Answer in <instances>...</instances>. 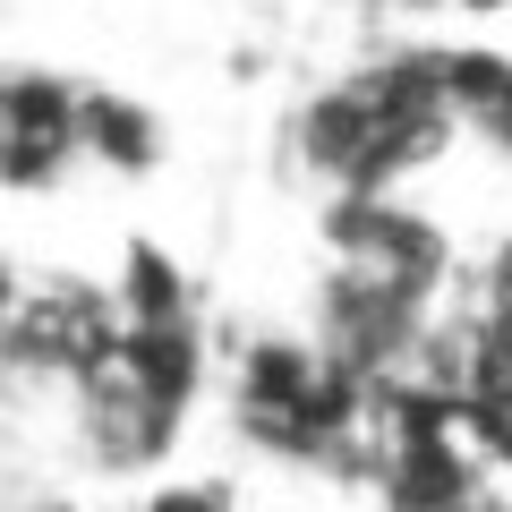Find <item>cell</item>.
<instances>
[{"label":"cell","instance_id":"cell-1","mask_svg":"<svg viewBox=\"0 0 512 512\" xmlns=\"http://www.w3.org/2000/svg\"><path fill=\"white\" fill-rule=\"evenodd\" d=\"M274 146L308 197L410 188L461 146V111L444 94L436 43H376L367 60L316 77L308 94H291Z\"/></svg>","mask_w":512,"mask_h":512},{"label":"cell","instance_id":"cell-2","mask_svg":"<svg viewBox=\"0 0 512 512\" xmlns=\"http://www.w3.org/2000/svg\"><path fill=\"white\" fill-rule=\"evenodd\" d=\"M60 393H69V436L86 453V470H103V478L171 470L197 402L214 393L205 316H188V325H120Z\"/></svg>","mask_w":512,"mask_h":512},{"label":"cell","instance_id":"cell-3","mask_svg":"<svg viewBox=\"0 0 512 512\" xmlns=\"http://www.w3.org/2000/svg\"><path fill=\"white\" fill-rule=\"evenodd\" d=\"M222 419L274 470L367 478V384H350L299 325H248L214 359Z\"/></svg>","mask_w":512,"mask_h":512},{"label":"cell","instance_id":"cell-4","mask_svg":"<svg viewBox=\"0 0 512 512\" xmlns=\"http://www.w3.org/2000/svg\"><path fill=\"white\" fill-rule=\"evenodd\" d=\"M316 256L325 265H350V274H376L393 291L444 299L461 291V248L436 214H427L410 188H359V197H316Z\"/></svg>","mask_w":512,"mask_h":512},{"label":"cell","instance_id":"cell-5","mask_svg":"<svg viewBox=\"0 0 512 512\" xmlns=\"http://www.w3.org/2000/svg\"><path fill=\"white\" fill-rule=\"evenodd\" d=\"M436 316H444V308H427V299L393 291V282H376V274L316 265L308 308H299V333H308V342L325 350L350 384L376 393V384H402V376H410V359H419V342H427Z\"/></svg>","mask_w":512,"mask_h":512},{"label":"cell","instance_id":"cell-6","mask_svg":"<svg viewBox=\"0 0 512 512\" xmlns=\"http://www.w3.org/2000/svg\"><path fill=\"white\" fill-rule=\"evenodd\" d=\"M69 171H86L77 146V77L69 69H0V188L9 197H52Z\"/></svg>","mask_w":512,"mask_h":512},{"label":"cell","instance_id":"cell-7","mask_svg":"<svg viewBox=\"0 0 512 512\" xmlns=\"http://www.w3.org/2000/svg\"><path fill=\"white\" fill-rule=\"evenodd\" d=\"M77 146H86V163L103 180H154L171 163V128H163V111L146 94L77 77Z\"/></svg>","mask_w":512,"mask_h":512},{"label":"cell","instance_id":"cell-8","mask_svg":"<svg viewBox=\"0 0 512 512\" xmlns=\"http://www.w3.org/2000/svg\"><path fill=\"white\" fill-rule=\"evenodd\" d=\"M436 69H444V94L461 111V137L512 163V43H436Z\"/></svg>","mask_w":512,"mask_h":512},{"label":"cell","instance_id":"cell-9","mask_svg":"<svg viewBox=\"0 0 512 512\" xmlns=\"http://www.w3.org/2000/svg\"><path fill=\"white\" fill-rule=\"evenodd\" d=\"M103 291H111V316H120V325H188V316H205L188 265L146 231L120 239V265L103 274Z\"/></svg>","mask_w":512,"mask_h":512},{"label":"cell","instance_id":"cell-10","mask_svg":"<svg viewBox=\"0 0 512 512\" xmlns=\"http://www.w3.org/2000/svg\"><path fill=\"white\" fill-rule=\"evenodd\" d=\"M453 308L470 316V350H478V393H512V239H495L478 265H461V291Z\"/></svg>","mask_w":512,"mask_h":512},{"label":"cell","instance_id":"cell-11","mask_svg":"<svg viewBox=\"0 0 512 512\" xmlns=\"http://www.w3.org/2000/svg\"><path fill=\"white\" fill-rule=\"evenodd\" d=\"M137 512H239L231 478H154Z\"/></svg>","mask_w":512,"mask_h":512},{"label":"cell","instance_id":"cell-12","mask_svg":"<svg viewBox=\"0 0 512 512\" xmlns=\"http://www.w3.org/2000/svg\"><path fill=\"white\" fill-rule=\"evenodd\" d=\"M359 9H461V18H495L512 0H359Z\"/></svg>","mask_w":512,"mask_h":512},{"label":"cell","instance_id":"cell-13","mask_svg":"<svg viewBox=\"0 0 512 512\" xmlns=\"http://www.w3.org/2000/svg\"><path fill=\"white\" fill-rule=\"evenodd\" d=\"M504 478H512V461H504Z\"/></svg>","mask_w":512,"mask_h":512}]
</instances>
